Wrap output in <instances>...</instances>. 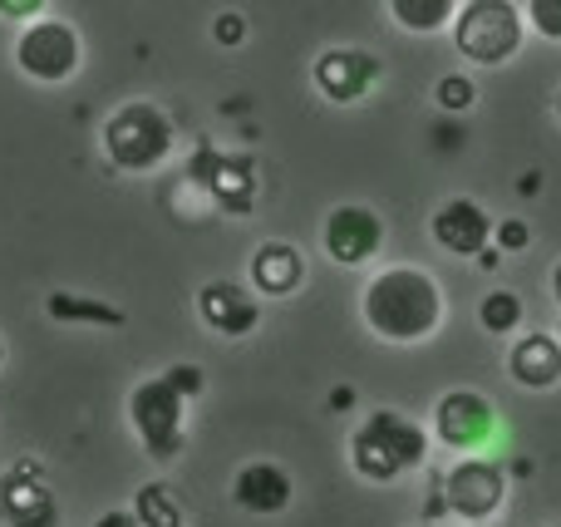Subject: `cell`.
Instances as JSON below:
<instances>
[{
    "label": "cell",
    "mask_w": 561,
    "mask_h": 527,
    "mask_svg": "<svg viewBox=\"0 0 561 527\" xmlns=\"http://www.w3.org/2000/svg\"><path fill=\"white\" fill-rule=\"evenodd\" d=\"M0 365H5V341H0Z\"/></svg>",
    "instance_id": "obj_33"
},
{
    "label": "cell",
    "mask_w": 561,
    "mask_h": 527,
    "mask_svg": "<svg viewBox=\"0 0 561 527\" xmlns=\"http://www.w3.org/2000/svg\"><path fill=\"white\" fill-rule=\"evenodd\" d=\"M163 380H168V390L173 394H183V400H197V394L207 390V375H203V365H168L163 370Z\"/></svg>",
    "instance_id": "obj_24"
},
{
    "label": "cell",
    "mask_w": 561,
    "mask_h": 527,
    "mask_svg": "<svg viewBox=\"0 0 561 527\" xmlns=\"http://www.w3.org/2000/svg\"><path fill=\"white\" fill-rule=\"evenodd\" d=\"M197 316L213 335H227V341H247V335L262 325V301L256 291L237 282H207L197 286Z\"/></svg>",
    "instance_id": "obj_14"
},
{
    "label": "cell",
    "mask_w": 561,
    "mask_h": 527,
    "mask_svg": "<svg viewBox=\"0 0 561 527\" xmlns=\"http://www.w3.org/2000/svg\"><path fill=\"white\" fill-rule=\"evenodd\" d=\"M0 518L10 527H59V499L35 463H10L0 479Z\"/></svg>",
    "instance_id": "obj_12"
},
{
    "label": "cell",
    "mask_w": 561,
    "mask_h": 527,
    "mask_svg": "<svg viewBox=\"0 0 561 527\" xmlns=\"http://www.w3.org/2000/svg\"><path fill=\"white\" fill-rule=\"evenodd\" d=\"M320 242H325V256L335 266H365V262H375L379 247H385V217L359 203H345L325 217Z\"/></svg>",
    "instance_id": "obj_11"
},
{
    "label": "cell",
    "mask_w": 561,
    "mask_h": 527,
    "mask_svg": "<svg viewBox=\"0 0 561 527\" xmlns=\"http://www.w3.org/2000/svg\"><path fill=\"white\" fill-rule=\"evenodd\" d=\"M438 499H444V513L463 523H488L497 508L507 503V469L497 459H458L454 469L438 479Z\"/></svg>",
    "instance_id": "obj_7"
},
{
    "label": "cell",
    "mask_w": 561,
    "mask_h": 527,
    "mask_svg": "<svg viewBox=\"0 0 561 527\" xmlns=\"http://www.w3.org/2000/svg\"><path fill=\"white\" fill-rule=\"evenodd\" d=\"M389 20L414 35H434L458 20V0H389Z\"/></svg>",
    "instance_id": "obj_20"
},
{
    "label": "cell",
    "mask_w": 561,
    "mask_h": 527,
    "mask_svg": "<svg viewBox=\"0 0 561 527\" xmlns=\"http://www.w3.org/2000/svg\"><path fill=\"white\" fill-rule=\"evenodd\" d=\"M557 345H561V321H557Z\"/></svg>",
    "instance_id": "obj_34"
},
{
    "label": "cell",
    "mask_w": 561,
    "mask_h": 527,
    "mask_svg": "<svg viewBox=\"0 0 561 527\" xmlns=\"http://www.w3.org/2000/svg\"><path fill=\"white\" fill-rule=\"evenodd\" d=\"M290 499H296V483H290V473L272 459L242 463L232 479V503L242 513H252V518H276V513L290 508Z\"/></svg>",
    "instance_id": "obj_15"
},
{
    "label": "cell",
    "mask_w": 561,
    "mask_h": 527,
    "mask_svg": "<svg viewBox=\"0 0 561 527\" xmlns=\"http://www.w3.org/2000/svg\"><path fill=\"white\" fill-rule=\"evenodd\" d=\"M0 15H25V20H39V15H45V5H39V0H25V5H10V0H0Z\"/></svg>",
    "instance_id": "obj_27"
},
{
    "label": "cell",
    "mask_w": 561,
    "mask_h": 527,
    "mask_svg": "<svg viewBox=\"0 0 561 527\" xmlns=\"http://www.w3.org/2000/svg\"><path fill=\"white\" fill-rule=\"evenodd\" d=\"M310 79H316V89L330 99V104H359V99L385 79V65H379L369 49L335 45V49H320L316 55Z\"/></svg>",
    "instance_id": "obj_10"
},
{
    "label": "cell",
    "mask_w": 561,
    "mask_h": 527,
    "mask_svg": "<svg viewBox=\"0 0 561 527\" xmlns=\"http://www.w3.org/2000/svg\"><path fill=\"white\" fill-rule=\"evenodd\" d=\"M45 316L59 325H108V331H118V325L128 321L118 306L108 301H89V296H75V291H49L45 296Z\"/></svg>",
    "instance_id": "obj_18"
},
{
    "label": "cell",
    "mask_w": 561,
    "mask_h": 527,
    "mask_svg": "<svg viewBox=\"0 0 561 527\" xmlns=\"http://www.w3.org/2000/svg\"><path fill=\"white\" fill-rule=\"evenodd\" d=\"M183 404H187V400L168 390L163 375H153V380L134 385V394H128V420H134V429H138V439H144L148 459L173 463L178 454L187 449Z\"/></svg>",
    "instance_id": "obj_6"
},
{
    "label": "cell",
    "mask_w": 561,
    "mask_h": 527,
    "mask_svg": "<svg viewBox=\"0 0 561 527\" xmlns=\"http://www.w3.org/2000/svg\"><path fill=\"white\" fill-rule=\"evenodd\" d=\"M478 325L488 335H513L523 325V296L517 291H488L483 306H478Z\"/></svg>",
    "instance_id": "obj_21"
},
{
    "label": "cell",
    "mask_w": 561,
    "mask_h": 527,
    "mask_svg": "<svg viewBox=\"0 0 561 527\" xmlns=\"http://www.w3.org/2000/svg\"><path fill=\"white\" fill-rule=\"evenodd\" d=\"M428 237L444 247L448 256H483L493 247V217L473 197H448L434 217H428Z\"/></svg>",
    "instance_id": "obj_13"
},
{
    "label": "cell",
    "mask_w": 561,
    "mask_h": 527,
    "mask_svg": "<svg viewBox=\"0 0 561 527\" xmlns=\"http://www.w3.org/2000/svg\"><path fill=\"white\" fill-rule=\"evenodd\" d=\"M552 296H557V306H561V262H557V272H552Z\"/></svg>",
    "instance_id": "obj_32"
},
{
    "label": "cell",
    "mask_w": 561,
    "mask_h": 527,
    "mask_svg": "<svg viewBox=\"0 0 561 527\" xmlns=\"http://www.w3.org/2000/svg\"><path fill=\"white\" fill-rule=\"evenodd\" d=\"M428 459V434L399 410H369L350 434V469L365 483H394Z\"/></svg>",
    "instance_id": "obj_2"
},
{
    "label": "cell",
    "mask_w": 561,
    "mask_h": 527,
    "mask_svg": "<svg viewBox=\"0 0 561 527\" xmlns=\"http://www.w3.org/2000/svg\"><path fill=\"white\" fill-rule=\"evenodd\" d=\"M247 276H252L256 296H276L280 301V296H296L300 286H306V256H300L290 242H266L252 252Z\"/></svg>",
    "instance_id": "obj_16"
},
{
    "label": "cell",
    "mask_w": 561,
    "mask_h": 527,
    "mask_svg": "<svg viewBox=\"0 0 561 527\" xmlns=\"http://www.w3.org/2000/svg\"><path fill=\"white\" fill-rule=\"evenodd\" d=\"M557 118H561V94H557Z\"/></svg>",
    "instance_id": "obj_35"
},
{
    "label": "cell",
    "mask_w": 561,
    "mask_h": 527,
    "mask_svg": "<svg viewBox=\"0 0 561 527\" xmlns=\"http://www.w3.org/2000/svg\"><path fill=\"white\" fill-rule=\"evenodd\" d=\"M434 434L438 444L458 449L463 459H478L488 444L503 434V420H497L493 400L478 390H448L444 400L434 404Z\"/></svg>",
    "instance_id": "obj_8"
},
{
    "label": "cell",
    "mask_w": 561,
    "mask_h": 527,
    "mask_svg": "<svg viewBox=\"0 0 561 527\" xmlns=\"http://www.w3.org/2000/svg\"><path fill=\"white\" fill-rule=\"evenodd\" d=\"M552 527H561V523H552Z\"/></svg>",
    "instance_id": "obj_37"
},
{
    "label": "cell",
    "mask_w": 561,
    "mask_h": 527,
    "mask_svg": "<svg viewBox=\"0 0 561 527\" xmlns=\"http://www.w3.org/2000/svg\"><path fill=\"white\" fill-rule=\"evenodd\" d=\"M419 527H438V523H419Z\"/></svg>",
    "instance_id": "obj_36"
},
{
    "label": "cell",
    "mask_w": 561,
    "mask_h": 527,
    "mask_svg": "<svg viewBox=\"0 0 561 527\" xmlns=\"http://www.w3.org/2000/svg\"><path fill=\"white\" fill-rule=\"evenodd\" d=\"M478 266H483V272H497V266H503V252H497V247H488V252L478 256Z\"/></svg>",
    "instance_id": "obj_30"
},
{
    "label": "cell",
    "mask_w": 561,
    "mask_h": 527,
    "mask_svg": "<svg viewBox=\"0 0 561 527\" xmlns=\"http://www.w3.org/2000/svg\"><path fill=\"white\" fill-rule=\"evenodd\" d=\"M493 247H497L503 256L527 252V247H533V227H527L523 217H503V222L493 227Z\"/></svg>",
    "instance_id": "obj_25"
},
{
    "label": "cell",
    "mask_w": 561,
    "mask_h": 527,
    "mask_svg": "<svg viewBox=\"0 0 561 527\" xmlns=\"http://www.w3.org/2000/svg\"><path fill=\"white\" fill-rule=\"evenodd\" d=\"M523 15H527V25H533L542 39L561 45V0H533V5H527Z\"/></svg>",
    "instance_id": "obj_23"
},
{
    "label": "cell",
    "mask_w": 561,
    "mask_h": 527,
    "mask_svg": "<svg viewBox=\"0 0 561 527\" xmlns=\"http://www.w3.org/2000/svg\"><path fill=\"white\" fill-rule=\"evenodd\" d=\"M94 527H144V523L134 518V508H114V513H104Z\"/></svg>",
    "instance_id": "obj_28"
},
{
    "label": "cell",
    "mask_w": 561,
    "mask_h": 527,
    "mask_svg": "<svg viewBox=\"0 0 561 527\" xmlns=\"http://www.w3.org/2000/svg\"><path fill=\"white\" fill-rule=\"evenodd\" d=\"M434 104L444 108V114H468V108L478 104V84L468 75H444L434 89Z\"/></svg>",
    "instance_id": "obj_22"
},
{
    "label": "cell",
    "mask_w": 561,
    "mask_h": 527,
    "mask_svg": "<svg viewBox=\"0 0 561 527\" xmlns=\"http://www.w3.org/2000/svg\"><path fill=\"white\" fill-rule=\"evenodd\" d=\"M134 518L144 527H187V503L173 483L153 479L134 493Z\"/></svg>",
    "instance_id": "obj_19"
},
{
    "label": "cell",
    "mask_w": 561,
    "mask_h": 527,
    "mask_svg": "<svg viewBox=\"0 0 561 527\" xmlns=\"http://www.w3.org/2000/svg\"><path fill=\"white\" fill-rule=\"evenodd\" d=\"M193 177L207 187V197H213L222 213L247 217L256 207V158H247V153H217L213 144H197Z\"/></svg>",
    "instance_id": "obj_9"
},
{
    "label": "cell",
    "mask_w": 561,
    "mask_h": 527,
    "mask_svg": "<svg viewBox=\"0 0 561 527\" xmlns=\"http://www.w3.org/2000/svg\"><path fill=\"white\" fill-rule=\"evenodd\" d=\"M523 30L527 15L513 0H463L448 35H454L458 55L473 65H507L523 49Z\"/></svg>",
    "instance_id": "obj_4"
},
{
    "label": "cell",
    "mask_w": 561,
    "mask_h": 527,
    "mask_svg": "<svg viewBox=\"0 0 561 527\" xmlns=\"http://www.w3.org/2000/svg\"><path fill=\"white\" fill-rule=\"evenodd\" d=\"M365 325L389 345H419L444 325V291L424 266H389L365 286Z\"/></svg>",
    "instance_id": "obj_1"
},
{
    "label": "cell",
    "mask_w": 561,
    "mask_h": 527,
    "mask_svg": "<svg viewBox=\"0 0 561 527\" xmlns=\"http://www.w3.org/2000/svg\"><path fill=\"white\" fill-rule=\"evenodd\" d=\"M79 59H84L79 30L59 15L30 20L15 35V65H20V75L35 79V84H65V79H75Z\"/></svg>",
    "instance_id": "obj_5"
},
{
    "label": "cell",
    "mask_w": 561,
    "mask_h": 527,
    "mask_svg": "<svg viewBox=\"0 0 561 527\" xmlns=\"http://www.w3.org/2000/svg\"><path fill=\"white\" fill-rule=\"evenodd\" d=\"M350 404H355V390H350V385H335V390H330V410L345 414Z\"/></svg>",
    "instance_id": "obj_29"
},
{
    "label": "cell",
    "mask_w": 561,
    "mask_h": 527,
    "mask_svg": "<svg viewBox=\"0 0 561 527\" xmlns=\"http://www.w3.org/2000/svg\"><path fill=\"white\" fill-rule=\"evenodd\" d=\"M178 144L173 118L148 99H128L124 108H114L104 124V153L118 173H153L168 163Z\"/></svg>",
    "instance_id": "obj_3"
},
{
    "label": "cell",
    "mask_w": 561,
    "mask_h": 527,
    "mask_svg": "<svg viewBox=\"0 0 561 527\" xmlns=\"http://www.w3.org/2000/svg\"><path fill=\"white\" fill-rule=\"evenodd\" d=\"M507 375H513V385H523V390H552V385L561 380V345H557V335L527 331L523 341L513 345V355H507Z\"/></svg>",
    "instance_id": "obj_17"
},
{
    "label": "cell",
    "mask_w": 561,
    "mask_h": 527,
    "mask_svg": "<svg viewBox=\"0 0 561 527\" xmlns=\"http://www.w3.org/2000/svg\"><path fill=\"white\" fill-rule=\"evenodd\" d=\"M517 187H523L527 197H533V193H542V173H523V183H517Z\"/></svg>",
    "instance_id": "obj_31"
},
{
    "label": "cell",
    "mask_w": 561,
    "mask_h": 527,
    "mask_svg": "<svg viewBox=\"0 0 561 527\" xmlns=\"http://www.w3.org/2000/svg\"><path fill=\"white\" fill-rule=\"evenodd\" d=\"M213 35H217V45H227V49L247 45V15L242 10H222V15L213 20Z\"/></svg>",
    "instance_id": "obj_26"
}]
</instances>
